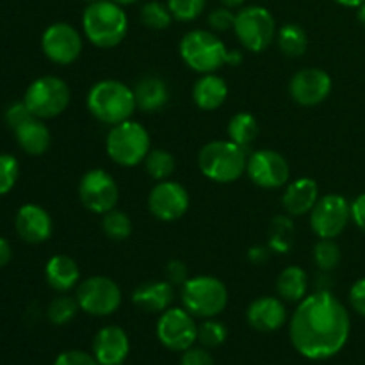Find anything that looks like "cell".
Here are the masks:
<instances>
[{"mask_svg": "<svg viewBox=\"0 0 365 365\" xmlns=\"http://www.w3.org/2000/svg\"><path fill=\"white\" fill-rule=\"evenodd\" d=\"M349 303L356 314L365 317V277L356 280L349 289Z\"/></svg>", "mask_w": 365, "mask_h": 365, "instance_id": "cell-44", "label": "cell"}, {"mask_svg": "<svg viewBox=\"0 0 365 365\" xmlns=\"http://www.w3.org/2000/svg\"><path fill=\"white\" fill-rule=\"evenodd\" d=\"M356 18H359L360 24L365 27V2L360 7H356Z\"/></svg>", "mask_w": 365, "mask_h": 365, "instance_id": "cell-51", "label": "cell"}, {"mask_svg": "<svg viewBox=\"0 0 365 365\" xmlns=\"http://www.w3.org/2000/svg\"><path fill=\"white\" fill-rule=\"evenodd\" d=\"M31 118L34 116H32V113L29 110L27 103H25L24 100H21V102L11 103V106L6 109V113H4V120H6V123L9 125L13 130L20 127V125H24L25 121L31 120Z\"/></svg>", "mask_w": 365, "mask_h": 365, "instance_id": "cell-40", "label": "cell"}, {"mask_svg": "<svg viewBox=\"0 0 365 365\" xmlns=\"http://www.w3.org/2000/svg\"><path fill=\"white\" fill-rule=\"evenodd\" d=\"M342 259V253L335 239H319L314 246V260L324 273L334 271Z\"/></svg>", "mask_w": 365, "mask_h": 365, "instance_id": "cell-35", "label": "cell"}, {"mask_svg": "<svg viewBox=\"0 0 365 365\" xmlns=\"http://www.w3.org/2000/svg\"><path fill=\"white\" fill-rule=\"evenodd\" d=\"M351 221V203L337 192L319 196L310 210V228L319 239H337Z\"/></svg>", "mask_w": 365, "mask_h": 365, "instance_id": "cell-12", "label": "cell"}, {"mask_svg": "<svg viewBox=\"0 0 365 365\" xmlns=\"http://www.w3.org/2000/svg\"><path fill=\"white\" fill-rule=\"evenodd\" d=\"M209 27L212 29L214 32H227V31H234V24H235V13L230 9V7H216L209 13Z\"/></svg>", "mask_w": 365, "mask_h": 365, "instance_id": "cell-39", "label": "cell"}, {"mask_svg": "<svg viewBox=\"0 0 365 365\" xmlns=\"http://www.w3.org/2000/svg\"><path fill=\"white\" fill-rule=\"evenodd\" d=\"M351 221L360 230L365 232V192L351 202Z\"/></svg>", "mask_w": 365, "mask_h": 365, "instance_id": "cell-45", "label": "cell"}, {"mask_svg": "<svg viewBox=\"0 0 365 365\" xmlns=\"http://www.w3.org/2000/svg\"><path fill=\"white\" fill-rule=\"evenodd\" d=\"M177 160L173 153L164 148H152L145 159V170L155 182L168 180L175 173Z\"/></svg>", "mask_w": 365, "mask_h": 365, "instance_id": "cell-30", "label": "cell"}, {"mask_svg": "<svg viewBox=\"0 0 365 365\" xmlns=\"http://www.w3.org/2000/svg\"><path fill=\"white\" fill-rule=\"evenodd\" d=\"M331 88H334L331 77L321 68H303L298 73L292 75L289 82L291 98L303 107L323 103L330 96Z\"/></svg>", "mask_w": 365, "mask_h": 365, "instance_id": "cell-17", "label": "cell"}, {"mask_svg": "<svg viewBox=\"0 0 365 365\" xmlns=\"http://www.w3.org/2000/svg\"><path fill=\"white\" fill-rule=\"evenodd\" d=\"M77 298L78 307L82 312L95 317L113 316L121 307V289L113 278L103 277V274H95L77 285Z\"/></svg>", "mask_w": 365, "mask_h": 365, "instance_id": "cell-10", "label": "cell"}, {"mask_svg": "<svg viewBox=\"0 0 365 365\" xmlns=\"http://www.w3.org/2000/svg\"><path fill=\"white\" fill-rule=\"evenodd\" d=\"M351 331V317L339 298L327 289L298 303L289 323V337L302 356L328 360L342 351Z\"/></svg>", "mask_w": 365, "mask_h": 365, "instance_id": "cell-1", "label": "cell"}, {"mask_svg": "<svg viewBox=\"0 0 365 365\" xmlns=\"http://www.w3.org/2000/svg\"><path fill=\"white\" fill-rule=\"evenodd\" d=\"M45 278L53 291L64 294L81 284V267L71 257L53 255L45 266Z\"/></svg>", "mask_w": 365, "mask_h": 365, "instance_id": "cell-24", "label": "cell"}, {"mask_svg": "<svg viewBox=\"0 0 365 365\" xmlns=\"http://www.w3.org/2000/svg\"><path fill=\"white\" fill-rule=\"evenodd\" d=\"M82 31L91 45L114 48L127 38L128 16L123 6L113 0H95L82 13Z\"/></svg>", "mask_w": 365, "mask_h": 365, "instance_id": "cell-2", "label": "cell"}, {"mask_svg": "<svg viewBox=\"0 0 365 365\" xmlns=\"http://www.w3.org/2000/svg\"><path fill=\"white\" fill-rule=\"evenodd\" d=\"M102 230L110 241H125L132 234V220L123 210L113 209L102 214Z\"/></svg>", "mask_w": 365, "mask_h": 365, "instance_id": "cell-32", "label": "cell"}, {"mask_svg": "<svg viewBox=\"0 0 365 365\" xmlns=\"http://www.w3.org/2000/svg\"><path fill=\"white\" fill-rule=\"evenodd\" d=\"M82 46H84L82 34L66 21H56L48 25L41 36V50L46 59L61 66L75 63L81 57Z\"/></svg>", "mask_w": 365, "mask_h": 365, "instance_id": "cell-15", "label": "cell"}, {"mask_svg": "<svg viewBox=\"0 0 365 365\" xmlns=\"http://www.w3.org/2000/svg\"><path fill=\"white\" fill-rule=\"evenodd\" d=\"M246 150L230 139L207 143L198 153L200 171L216 184H232L239 180L246 173Z\"/></svg>", "mask_w": 365, "mask_h": 365, "instance_id": "cell-4", "label": "cell"}, {"mask_svg": "<svg viewBox=\"0 0 365 365\" xmlns=\"http://www.w3.org/2000/svg\"><path fill=\"white\" fill-rule=\"evenodd\" d=\"M184 309L200 319H212L223 314L228 305V289L220 278L210 274L187 278L180 287Z\"/></svg>", "mask_w": 365, "mask_h": 365, "instance_id": "cell-7", "label": "cell"}, {"mask_svg": "<svg viewBox=\"0 0 365 365\" xmlns=\"http://www.w3.org/2000/svg\"><path fill=\"white\" fill-rule=\"evenodd\" d=\"M317 200H319V185H317V182L309 177H299L285 185L282 205H284L287 216L298 217L310 214Z\"/></svg>", "mask_w": 365, "mask_h": 365, "instance_id": "cell-21", "label": "cell"}, {"mask_svg": "<svg viewBox=\"0 0 365 365\" xmlns=\"http://www.w3.org/2000/svg\"><path fill=\"white\" fill-rule=\"evenodd\" d=\"M132 89H134L138 109H141L143 113H159L170 102V88L159 75H145Z\"/></svg>", "mask_w": 365, "mask_h": 365, "instance_id": "cell-23", "label": "cell"}, {"mask_svg": "<svg viewBox=\"0 0 365 365\" xmlns=\"http://www.w3.org/2000/svg\"><path fill=\"white\" fill-rule=\"evenodd\" d=\"M130 353L127 331L116 324H107L93 339V355L100 365H123Z\"/></svg>", "mask_w": 365, "mask_h": 365, "instance_id": "cell-18", "label": "cell"}, {"mask_svg": "<svg viewBox=\"0 0 365 365\" xmlns=\"http://www.w3.org/2000/svg\"><path fill=\"white\" fill-rule=\"evenodd\" d=\"M150 150H152V139L148 130L132 118L113 125L107 132L106 152L118 166L134 168L145 163Z\"/></svg>", "mask_w": 365, "mask_h": 365, "instance_id": "cell-5", "label": "cell"}, {"mask_svg": "<svg viewBox=\"0 0 365 365\" xmlns=\"http://www.w3.org/2000/svg\"><path fill=\"white\" fill-rule=\"evenodd\" d=\"M277 21L264 6H246L235 13L234 34L248 52L260 53L277 39Z\"/></svg>", "mask_w": 365, "mask_h": 365, "instance_id": "cell-8", "label": "cell"}, {"mask_svg": "<svg viewBox=\"0 0 365 365\" xmlns=\"http://www.w3.org/2000/svg\"><path fill=\"white\" fill-rule=\"evenodd\" d=\"M14 138H16L18 146L24 150L27 155L39 157L50 148V143H52V134H50V128L46 127L45 121L39 120V118H31L29 121H25L24 125H20L18 128H14Z\"/></svg>", "mask_w": 365, "mask_h": 365, "instance_id": "cell-26", "label": "cell"}, {"mask_svg": "<svg viewBox=\"0 0 365 365\" xmlns=\"http://www.w3.org/2000/svg\"><path fill=\"white\" fill-rule=\"evenodd\" d=\"M113 2H116V4H120V6H132V4H135V2H139V0H113Z\"/></svg>", "mask_w": 365, "mask_h": 365, "instance_id": "cell-52", "label": "cell"}, {"mask_svg": "<svg viewBox=\"0 0 365 365\" xmlns=\"http://www.w3.org/2000/svg\"><path fill=\"white\" fill-rule=\"evenodd\" d=\"M81 310L78 307L77 298H71V296H66V292L57 298H53L50 302L48 310H46V316H48V321L56 327H64L70 321L75 319L77 312Z\"/></svg>", "mask_w": 365, "mask_h": 365, "instance_id": "cell-33", "label": "cell"}, {"mask_svg": "<svg viewBox=\"0 0 365 365\" xmlns=\"http://www.w3.org/2000/svg\"><path fill=\"white\" fill-rule=\"evenodd\" d=\"M88 110L103 125H118L130 120L138 109L134 89L116 78H103L96 82L88 93Z\"/></svg>", "mask_w": 365, "mask_h": 365, "instance_id": "cell-3", "label": "cell"}, {"mask_svg": "<svg viewBox=\"0 0 365 365\" xmlns=\"http://www.w3.org/2000/svg\"><path fill=\"white\" fill-rule=\"evenodd\" d=\"M78 200L93 214H106L116 209L120 189L113 175L106 170H89L78 182Z\"/></svg>", "mask_w": 365, "mask_h": 365, "instance_id": "cell-13", "label": "cell"}, {"mask_svg": "<svg viewBox=\"0 0 365 365\" xmlns=\"http://www.w3.org/2000/svg\"><path fill=\"white\" fill-rule=\"evenodd\" d=\"M155 334L160 344L170 351H187L198 341L196 317L184 307H170L159 316Z\"/></svg>", "mask_w": 365, "mask_h": 365, "instance_id": "cell-11", "label": "cell"}, {"mask_svg": "<svg viewBox=\"0 0 365 365\" xmlns=\"http://www.w3.org/2000/svg\"><path fill=\"white\" fill-rule=\"evenodd\" d=\"M334 2H337L339 6L342 7H351V9H356V7H360L365 0H334Z\"/></svg>", "mask_w": 365, "mask_h": 365, "instance_id": "cell-49", "label": "cell"}, {"mask_svg": "<svg viewBox=\"0 0 365 365\" xmlns=\"http://www.w3.org/2000/svg\"><path fill=\"white\" fill-rule=\"evenodd\" d=\"M228 86L217 73H205L192 86V102L202 110H216L227 102Z\"/></svg>", "mask_w": 365, "mask_h": 365, "instance_id": "cell-25", "label": "cell"}, {"mask_svg": "<svg viewBox=\"0 0 365 365\" xmlns=\"http://www.w3.org/2000/svg\"><path fill=\"white\" fill-rule=\"evenodd\" d=\"M84 2H88V4H89V2H95V0H84Z\"/></svg>", "mask_w": 365, "mask_h": 365, "instance_id": "cell-53", "label": "cell"}, {"mask_svg": "<svg viewBox=\"0 0 365 365\" xmlns=\"http://www.w3.org/2000/svg\"><path fill=\"white\" fill-rule=\"evenodd\" d=\"M228 337V330L221 321L217 319H203L198 327V342L207 349L220 348Z\"/></svg>", "mask_w": 365, "mask_h": 365, "instance_id": "cell-36", "label": "cell"}, {"mask_svg": "<svg viewBox=\"0 0 365 365\" xmlns=\"http://www.w3.org/2000/svg\"><path fill=\"white\" fill-rule=\"evenodd\" d=\"M246 175L262 189H282L289 184L291 168L287 159L274 150H255L248 155Z\"/></svg>", "mask_w": 365, "mask_h": 365, "instance_id": "cell-14", "label": "cell"}, {"mask_svg": "<svg viewBox=\"0 0 365 365\" xmlns=\"http://www.w3.org/2000/svg\"><path fill=\"white\" fill-rule=\"evenodd\" d=\"M20 175V164L14 155L0 153V196L13 191Z\"/></svg>", "mask_w": 365, "mask_h": 365, "instance_id": "cell-38", "label": "cell"}, {"mask_svg": "<svg viewBox=\"0 0 365 365\" xmlns=\"http://www.w3.org/2000/svg\"><path fill=\"white\" fill-rule=\"evenodd\" d=\"M242 63V53L239 50H228L227 53V64L230 66H237V64Z\"/></svg>", "mask_w": 365, "mask_h": 365, "instance_id": "cell-48", "label": "cell"}, {"mask_svg": "<svg viewBox=\"0 0 365 365\" xmlns=\"http://www.w3.org/2000/svg\"><path fill=\"white\" fill-rule=\"evenodd\" d=\"M182 61L196 73H216L227 64L228 48L214 31L192 29L185 32L178 45Z\"/></svg>", "mask_w": 365, "mask_h": 365, "instance_id": "cell-6", "label": "cell"}, {"mask_svg": "<svg viewBox=\"0 0 365 365\" xmlns=\"http://www.w3.org/2000/svg\"><path fill=\"white\" fill-rule=\"evenodd\" d=\"M269 248L277 253H285L291 250L294 239V225L287 216H277L271 223Z\"/></svg>", "mask_w": 365, "mask_h": 365, "instance_id": "cell-34", "label": "cell"}, {"mask_svg": "<svg viewBox=\"0 0 365 365\" xmlns=\"http://www.w3.org/2000/svg\"><path fill=\"white\" fill-rule=\"evenodd\" d=\"M164 274H166V280L170 282L171 285H184L187 282V266H185L182 260H170L166 264V269H164Z\"/></svg>", "mask_w": 365, "mask_h": 365, "instance_id": "cell-42", "label": "cell"}, {"mask_svg": "<svg viewBox=\"0 0 365 365\" xmlns=\"http://www.w3.org/2000/svg\"><path fill=\"white\" fill-rule=\"evenodd\" d=\"M173 285L164 280H150L132 292V303L143 312L163 314L173 303Z\"/></svg>", "mask_w": 365, "mask_h": 365, "instance_id": "cell-22", "label": "cell"}, {"mask_svg": "<svg viewBox=\"0 0 365 365\" xmlns=\"http://www.w3.org/2000/svg\"><path fill=\"white\" fill-rule=\"evenodd\" d=\"M228 139L234 141L235 145L248 148L259 135V121L253 114L250 113H237L228 121Z\"/></svg>", "mask_w": 365, "mask_h": 365, "instance_id": "cell-29", "label": "cell"}, {"mask_svg": "<svg viewBox=\"0 0 365 365\" xmlns=\"http://www.w3.org/2000/svg\"><path fill=\"white\" fill-rule=\"evenodd\" d=\"M173 20L195 21L205 11L207 0H166Z\"/></svg>", "mask_w": 365, "mask_h": 365, "instance_id": "cell-37", "label": "cell"}, {"mask_svg": "<svg viewBox=\"0 0 365 365\" xmlns=\"http://www.w3.org/2000/svg\"><path fill=\"white\" fill-rule=\"evenodd\" d=\"M246 321L250 327L262 334L280 330L287 321V309L280 296H260L246 309Z\"/></svg>", "mask_w": 365, "mask_h": 365, "instance_id": "cell-20", "label": "cell"}, {"mask_svg": "<svg viewBox=\"0 0 365 365\" xmlns=\"http://www.w3.org/2000/svg\"><path fill=\"white\" fill-rule=\"evenodd\" d=\"M309 274L303 267L289 266L278 274L277 292L284 302L299 303L309 296Z\"/></svg>", "mask_w": 365, "mask_h": 365, "instance_id": "cell-27", "label": "cell"}, {"mask_svg": "<svg viewBox=\"0 0 365 365\" xmlns=\"http://www.w3.org/2000/svg\"><path fill=\"white\" fill-rule=\"evenodd\" d=\"M139 18H141L143 25L152 31H166L173 21V14H171L168 4L159 2V0H150V2L143 4Z\"/></svg>", "mask_w": 365, "mask_h": 365, "instance_id": "cell-31", "label": "cell"}, {"mask_svg": "<svg viewBox=\"0 0 365 365\" xmlns=\"http://www.w3.org/2000/svg\"><path fill=\"white\" fill-rule=\"evenodd\" d=\"M71 100L70 86L56 75H43L31 82L24 95L32 116L39 120H52L68 109Z\"/></svg>", "mask_w": 365, "mask_h": 365, "instance_id": "cell-9", "label": "cell"}, {"mask_svg": "<svg viewBox=\"0 0 365 365\" xmlns=\"http://www.w3.org/2000/svg\"><path fill=\"white\" fill-rule=\"evenodd\" d=\"M271 252H273V250H271L269 246H255V248H252L248 252L250 262L257 264V266H260V264H266L267 260H269Z\"/></svg>", "mask_w": 365, "mask_h": 365, "instance_id": "cell-46", "label": "cell"}, {"mask_svg": "<svg viewBox=\"0 0 365 365\" xmlns=\"http://www.w3.org/2000/svg\"><path fill=\"white\" fill-rule=\"evenodd\" d=\"M277 43L287 57H302L309 48V36L298 24H285L277 31Z\"/></svg>", "mask_w": 365, "mask_h": 365, "instance_id": "cell-28", "label": "cell"}, {"mask_svg": "<svg viewBox=\"0 0 365 365\" xmlns=\"http://www.w3.org/2000/svg\"><path fill=\"white\" fill-rule=\"evenodd\" d=\"M16 234L29 245H41L52 237L53 223L50 214L36 203H25L14 216Z\"/></svg>", "mask_w": 365, "mask_h": 365, "instance_id": "cell-19", "label": "cell"}, {"mask_svg": "<svg viewBox=\"0 0 365 365\" xmlns=\"http://www.w3.org/2000/svg\"><path fill=\"white\" fill-rule=\"evenodd\" d=\"M53 365H100L98 360L95 359L93 353L81 351V349H70V351H63L56 359Z\"/></svg>", "mask_w": 365, "mask_h": 365, "instance_id": "cell-41", "label": "cell"}, {"mask_svg": "<svg viewBox=\"0 0 365 365\" xmlns=\"http://www.w3.org/2000/svg\"><path fill=\"white\" fill-rule=\"evenodd\" d=\"M246 0H220L221 6L225 7H230V9H237V7H242Z\"/></svg>", "mask_w": 365, "mask_h": 365, "instance_id": "cell-50", "label": "cell"}, {"mask_svg": "<svg viewBox=\"0 0 365 365\" xmlns=\"http://www.w3.org/2000/svg\"><path fill=\"white\" fill-rule=\"evenodd\" d=\"M189 192L175 180H160L148 195V210L159 221H177L187 212Z\"/></svg>", "mask_w": 365, "mask_h": 365, "instance_id": "cell-16", "label": "cell"}, {"mask_svg": "<svg viewBox=\"0 0 365 365\" xmlns=\"http://www.w3.org/2000/svg\"><path fill=\"white\" fill-rule=\"evenodd\" d=\"M13 259V248H11V242L7 239L0 237V269L6 267L7 264Z\"/></svg>", "mask_w": 365, "mask_h": 365, "instance_id": "cell-47", "label": "cell"}, {"mask_svg": "<svg viewBox=\"0 0 365 365\" xmlns=\"http://www.w3.org/2000/svg\"><path fill=\"white\" fill-rule=\"evenodd\" d=\"M180 365H214L212 355L207 351V348H189L187 351L182 353Z\"/></svg>", "mask_w": 365, "mask_h": 365, "instance_id": "cell-43", "label": "cell"}]
</instances>
